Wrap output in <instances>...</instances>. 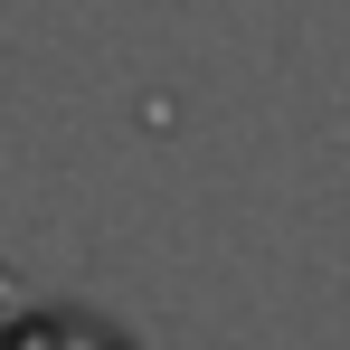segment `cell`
<instances>
[{
    "label": "cell",
    "mask_w": 350,
    "mask_h": 350,
    "mask_svg": "<svg viewBox=\"0 0 350 350\" xmlns=\"http://www.w3.org/2000/svg\"><path fill=\"white\" fill-rule=\"evenodd\" d=\"M0 293H10V275H0Z\"/></svg>",
    "instance_id": "cell-2"
},
{
    "label": "cell",
    "mask_w": 350,
    "mask_h": 350,
    "mask_svg": "<svg viewBox=\"0 0 350 350\" xmlns=\"http://www.w3.org/2000/svg\"><path fill=\"white\" fill-rule=\"evenodd\" d=\"M0 350H133V341H123L105 312L57 303V312H19V322H0Z\"/></svg>",
    "instance_id": "cell-1"
}]
</instances>
